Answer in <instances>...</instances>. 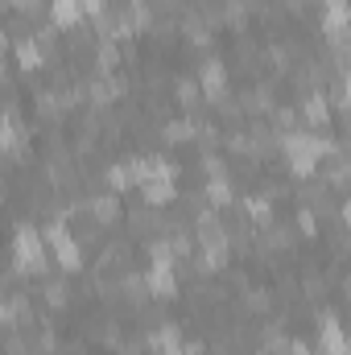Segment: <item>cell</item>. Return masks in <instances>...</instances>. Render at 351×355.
I'll list each match as a JSON object with an SVG mask.
<instances>
[{"label": "cell", "mask_w": 351, "mask_h": 355, "mask_svg": "<svg viewBox=\"0 0 351 355\" xmlns=\"http://www.w3.org/2000/svg\"><path fill=\"white\" fill-rule=\"evenodd\" d=\"M12 54H17V62H21L25 71H33V67H42V58H46V46H42L37 37H21Z\"/></svg>", "instance_id": "obj_6"}, {"label": "cell", "mask_w": 351, "mask_h": 355, "mask_svg": "<svg viewBox=\"0 0 351 355\" xmlns=\"http://www.w3.org/2000/svg\"><path fill=\"white\" fill-rule=\"evenodd\" d=\"M12 265L21 272H42L46 268V244L33 227H17L12 232Z\"/></svg>", "instance_id": "obj_1"}, {"label": "cell", "mask_w": 351, "mask_h": 355, "mask_svg": "<svg viewBox=\"0 0 351 355\" xmlns=\"http://www.w3.org/2000/svg\"><path fill=\"white\" fill-rule=\"evenodd\" d=\"M50 248H54V261L62 268H79L83 265V252H79V240L67 232V223H50L46 227V236H42Z\"/></svg>", "instance_id": "obj_2"}, {"label": "cell", "mask_w": 351, "mask_h": 355, "mask_svg": "<svg viewBox=\"0 0 351 355\" xmlns=\"http://www.w3.org/2000/svg\"><path fill=\"white\" fill-rule=\"evenodd\" d=\"M228 87V67L219 62V58H207L203 67H198V91H207V95H223Z\"/></svg>", "instance_id": "obj_4"}, {"label": "cell", "mask_w": 351, "mask_h": 355, "mask_svg": "<svg viewBox=\"0 0 351 355\" xmlns=\"http://www.w3.org/2000/svg\"><path fill=\"white\" fill-rule=\"evenodd\" d=\"M331 120V112H327V99L318 95V99H306V124H327Z\"/></svg>", "instance_id": "obj_9"}, {"label": "cell", "mask_w": 351, "mask_h": 355, "mask_svg": "<svg viewBox=\"0 0 351 355\" xmlns=\"http://www.w3.org/2000/svg\"><path fill=\"white\" fill-rule=\"evenodd\" d=\"M87 215H91V223H112V219H120V198L112 194V190H103V194H91L87 198Z\"/></svg>", "instance_id": "obj_3"}, {"label": "cell", "mask_w": 351, "mask_h": 355, "mask_svg": "<svg viewBox=\"0 0 351 355\" xmlns=\"http://www.w3.org/2000/svg\"><path fill=\"white\" fill-rule=\"evenodd\" d=\"M207 198H211V202H219V207H223V202H232V182H228V174H211V178H207Z\"/></svg>", "instance_id": "obj_8"}, {"label": "cell", "mask_w": 351, "mask_h": 355, "mask_svg": "<svg viewBox=\"0 0 351 355\" xmlns=\"http://www.w3.org/2000/svg\"><path fill=\"white\" fill-rule=\"evenodd\" d=\"M323 347H327L331 355H348V347H343V331H339L335 318H323Z\"/></svg>", "instance_id": "obj_7"}, {"label": "cell", "mask_w": 351, "mask_h": 355, "mask_svg": "<svg viewBox=\"0 0 351 355\" xmlns=\"http://www.w3.org/2000/svg\"><path fill=\"white\" fill-rule=\"evenodd\" d=\"M79 17H83V4H79V0H50V21H54L58 29L79 25Z\"/></svg>", "instance_id": "obj_5"}, {"label": "cell", "mask_w": 351, "mask_h": 355, "mask_svg": "<svg viewBox=\"0 0 351 355\" xmlns=\"http://www.w3.org/2000/svg\"><path fill=\"white\" fill-rule=\"evenodd\" d=\"M174 99L178 103H194V99H198V83H194V79H178L174 83Z\"/></svg>", "instance_id": "obj_11"}, {"label": "cell", "mask_w": 351, "mask_h": 355, "mask_svg": "<svg viewBox=\"0 0 351 355\" xmlns=\"http://www.w3.org/2000/svg\"><path fill=\"white\" fill-rule=\"evenodd\" d=\"M42 297H46V306H54V310H62V306H67V285H62V281H46V289H42Z\"/></svg>", "instance_id": "obj_10"}]
</instances>
